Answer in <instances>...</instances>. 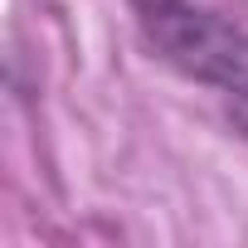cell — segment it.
<instances>
[{
  "label": "cell",
  "instance_id": "1",
  "mask_svg": "<svg viewBox=\"0 0 248 248\" xmlns=\"http://www.w3.org/2000/svg\"><path fill=\"white\" fill-rule=\"evenodd\" d=\"M146 39L190 78L219 88L248 127V34L195 0H137Z\"/></svg>",
  "mask_w": 248,
  "mask_h": 248
}]
</instances>
